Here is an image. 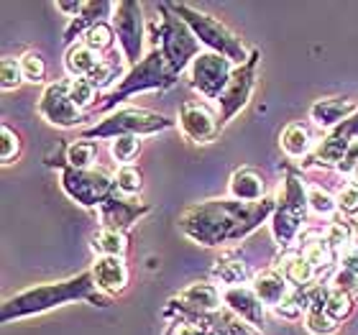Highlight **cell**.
<instances>
[{
	"label": "cell",
	"instance_id": "1",
	"mask_svg": "<svg viewBox=\"0 0 358 335\" xmlns=\"http://www.w3.org/2000/svg\"><path fill=\"white\" fill-rule=\"evenodd\" d=\"M274 210L276 202L268 197L262 202L205 200L179 215V231L200 246H228L241 243L256 228H262Z\"/></svg>",
	"mask_w": 358,
	"mask_h": 335
},
{
	"label": "cell",
	"instance_id": "2",
	"mask_svg": "<svg viewBox=\"0 0 358 335\" xmlns=\"http://www.w3.org/2000/svg\"><path fill=\"white\" fill-rule=\"evenodd\" d=\"M75 299H87L92 305L105 307L108 297L95 287V279L90 271L80 276H72L67 282H52V284H38L31 290L18 292L15 297H8L3 302V322L18 320V318H29V315L46 313L52 307H62Z\"/></svg>",
	"mask_w": 358,
	"mask_h": 335
},
{
	"label": "cell",
	"instance_id": "3",
	"mask_svg": "<svg viewBox=\"0 0 358 335\" xmlns=\"http://www.w3.org/2000/svg\"><path fill=\"white\" fill-rule=\"evenodd\" d=\"M166 6H169V10H172L177 18H182V21L189 26V31L197 36V41H200L202 46H208V52H215V54H220V57H225V59H231L236 67H241V64L248 62L251 54L246 52L243 41H241L225 23H220L217 18H213V15H208V13H202L197 8L187 6V3H166Z\"/></svg>",
	"mask_w": 358,
	"mask_h": 335
},
{
	"label": "cell",
	"instance_id": "4",
	"mask_svg": "<svg viewBox=\"0 0 358 335\" xmlns=\"http://www.w3.org/2000/svg\"><path fill=\"white\" fill-rule=\"evenodd\" d=\"M159 13H162V21H157V26H154L159 36V49L164 54L169 75L177 80L187 67H192V62L202 54L200 41L189 31V26L169 10L166 3H159Z\"/></svg>",
	"mask_w": 358,
	"mask_h": 335
},
{
	"label": "cell",
	"instance_id": "5",
	"mask_svg": "<svg viewBox=\"0 0 358 335\" xmlns=\"http://www.w3.org/2000/svg\"><path fill=\"white\" fill-rule=\"evenodd\" d=\"M177 83L169 69H166L164 54L159 46H154L146 57H143L136 67H131L126 72V77L118 83V87H113L108 95L103 97V103L97 105V113L113 111L118 103H123L126 97L136 95V92H146V90H166Z\"/></svg>",
	"mask_w": 358,
	"mask_h": 335
},
{
	"label": "cell",
	"instance_id": "6",
	"mask_svg": "<svg viewBox=\"0 0 358 335\" xmlns=\"http://www.w3.org/2000/svg\"><path fill=\"white\" fill-rule=\"evenodd\" d=\"M307 185L299 179L297 171H287L284 177V190L276 200L274 218H271V233L274 241L282 248H289L292 241L299 238V231L307 220Z\"/></svg>",
	"mask_w": 358,
	"mask_h": 335
},
{
	"label": "cell",
	"instance_id": "7",
	"mask_svg": "<svg viewBox=\"0 0 358 335\" xmlns=\"http://www.w3.org/2000/svg\"><path fill=\"white\" fill-rule=\"evenodd\" d=\"M174 123L162 113L143 111V108H123L113 113L92 128L83 131V138H120V136H151L172 128Z\"/></svg>",
	"mask_w": 358,
	"mask_h": 335
},
{
	"label": "cell",
	"instance_id": "8",
	"mask_svg": "<svg viewBox=\"0 0 358 335\" xmlns=\"http://www.w3.org/2000/svg\"><path fill=\"white\" fill-rule=\"evenodd\" d=\"M59 177L62 190L83 208H100L115 192V179L103 169H75L69 164H62Z\"/></svg>",
	"mask_w": 358,
	"mask_h": 335
},
{
	"label": "cell",
	"instance_id": "9",
	"mask_svg": "<svg viewBox=\"0 0 358 335\" xmlns=\"http://www.w3.org/2000/svg\"><path fill=\"white\" fill-rule=\"evenodd\" d=\"M233 62L215 52H202L189 67V83L208 100H220L233 77Z\"/></svg>",
	"mask_w": 358,
	"mask_h": 335
},
{
	"label": "cell",
	"instance_id": "10",
	"mask_svg": "<svg viewBox=\"0 0 358 335\" xmlns=\"http://www.w3.org/2000/svg\"><path fill=\"white\" fill-rule=\"evenodd\" d=\"M113 29L118 36L120 52L126 57V62L138 64L143 59V15H141V3L136 0H120L115 3V13H113Z\"/></svg>",
	"mask_w": 358,
	"mask_h": 335
},
{
	"label": "cell",
	"instance_id": "11",
	"mask_svg": "<svg viewBox=\"0 0 358 335\" xmlns=\"http://www.w3.org/2000/svg\"><path fill=\"white\" fill-rule=\"evenodd\" d=\"M259 59H262V54L251 52L246 64H241V67L233 69L231 83H228L225 92L220 95V100H217V103H220V126L231 123V120L248 105L251 92H254V87H256V67H259Z\"/></svg>",
	"mask_w": 358,
	"mask_h": 335
},
{
	"label": "cell",
	"instance_id": "12",
	"mask_svg": "<svg viewBox=\"0 0 358 335\" xmlns=\"http://www.w3.org/2000/svg\"><path fill=\"white\" fill-rule=\"evenodd\" d=\"M38 115L59 128H75L83 123V111L72 103L69 97V80H57V83L46 85L44 95L36 105Z\"/></svg>",
	"mask_w": 358,
	"mask_h": 335
},
{
	"label": "cell",
	"instance_id": "13",
	"mask_svg": "<svg viewBox=\"0 0 358 335\" xmlns=\"http://www.w3.org/2000/svg\"><path fill=\"white\" fill-rule=\"evenodd\" d=\"M220 299L223 294L208 282H194L189 287L179 292L177 297L169 302V313L172 310H179V320H187V322H197L200 318L205 315H213L220 307Z\"/></svg>",
	"mask_w": 358,
	"mask_h": 335
},
{
	"label": "cell",
	"instance_id": "14",
	"mask_svg": "<svg viewBox=\"0 0 358 335\" xmlns=\"http://www.w3.org/2000/svg\"><path fill=\"white\" fill-rule=\"evenodd\" d=\"M179 128L182 134L194 143H210L215 141L223 126H220V115L210 111L208 105L200 100H187L179 108Z\"/></svg>",
	"mask_w": 358,
	"mask_h": 335
},
{
	"label": "cell",
	"instance_id": "15",
	"mask_svg": "<svg viewBox=\"0 0 358 335\" xmlns=\"http://www.w3.org/2000/svg\"><path fill=\"white\" fill-rule=\"evenodd\" d=\"M149 213H151L149 205L136 202V200H131V197H123V194H118V192H113L110 197L97 208L100 228H105V231H120V233H126L138 218L149 215Z\"/></svg>",
	"mask_w": 358,
	"mask_h": 335
},
{
	"label": "cell",
	"instance_id": "16",
	"mask_svg": "<svg viewBox=\"0 0 358 335\" xmlns=\"http://www.w3.org/2000/svg\"><path fill=\"white\" fill-rule=\"evenodd\" d=\"M223 294L225 307L231 310L238 320H243L248 328L262 330L266 325V310H264V302L256 297V292L251 287H228V290L220 292Z\"/></svg>",
	"mask_w": 358,
	"mask_h": 335
},
{
	"label": "cell",
	"instance_id": "17",
	"mask_svg": "<svg viewBox=\"0 0 358 335\" xmlns=\"http://www.w3.org/2000/svg\"><path fill=\"white\" fill-rule=\"evenodd\" d=\"M356 113H358V103L351 100V97H320L310 108V118H313L315 126L333 131V128H338L343 120H348Z\"/></svg>",
	"mask_w": 358,
	"mask_h": 335
},
{
	"label": "cell",
	"instance_id": "18",
	"mask_svg": "<svg viewBox=\"0 0 358 335\" xmlns=\"http://www.w3.org/2000/svg\"><path fill=\"white\" fill-rule=\"evenodd\" d=\"M90 274L95 279V287L103 294H118L126 290L128 284V269L126 261L120 256H97V261L92 264Z\"/></svg>",
	"mask_w": 358,
	"mask_h": 335
},
{
	"label": "cell",
	"instance_id": "19",
	"mask_svg": "<svg viewBox=\"0 0 358 335\" xmlns=\"http://www.w3.org/2000/svg\"><path fill=\"white\" fill-rule=\"evenodd\" d=\"M251 290L256 292V297L262 299L264 305L268 307H276L282 305L284 299L289 297L292 292V284L284 279L276 269H268V271H262V274L254 276V282H251Z\"/></svg>",
	"mask_w": 358,
	"mask_h": 335
},
{
	"label": "cell",
	"instance_id": "20",
	"mask_svg": "<svg viewBox=\"0 0 358 335\" xmlns=\"http://www.w3.org/2000/svg\"><path fill=\"white\" fill-rule=\"evenodd\" d=\"M276 271L292 284V287H310L317 276V269L302 256L299 251H287L282 253V259L276 264Z\"/></svg>",
	"mask_w": 358,
	"mask_h": 335
},
{
	"label": "cell",
	"instance_id": "21",
	"mask_svg": "<svg viewBox=\"0 0 358 335\" xmlns=\"http://www.w3.org/2000/svg\"><path fill=\"white\" fill-rule=\"evenodd\" d=\"M213 276H215L220 284H225V290H228V287H246L248 282H254V276L248 271L246 261L238 259V256L231 251L223 253V256L213 264Z\"/></svg>",
	"mask_w": 358,
	"mask_h": 335
},
{
	"label": "cell",
	"instance_id": "22",
	"mask_svg": "<svg viewBox=\"0 0 358 335\" xmlns=\"http://www.w3.org/2000/svg\"><path fill=\"white\" fill-rule=\"evenodd\" d=\"M113 13H115V3H108V0H100V3H85V10L77 15L75 21L67 26V31H64V41H75V36L87 34L92 26H97V23H105L103 18H113Z\"/></svg>",
	"mask_w": 358,
	"mask_h": 335
},
{
	"label": "cell",
	"instance_id": "23",
	"mask_svg": "<svg viewBox=\"0 0 358 335\" xmlns=\"http://www.w3.org/2000/svg\"><path fill=\"white\" fill-rule=\"evenodd\" d=\"M231 200L241 202H262L264 200V179L254 169H238L231 177Z\"/></svg>",
	"mask_w": 358,
	"mask_h": 335
},
{
	"label": "cell",
	"instance_id": "24",
	"mask_svg": "<svg viewBox=\"0 0 358 335\" xmlns=\"http://www.w3.org/2000/svg\"><path fill=\"white\" fill-rule=\"evenodd\" d=\"M299 243H302V248H299V253L305 256L310 264H313L317 271L325 266H330L333 264V259H336V253H333V248L328 246V241H325V233L322 231H307L299 236Z\"/></svg>",
	"mask_w": 358,
	"mask_h": 335
},
{
	"label": "cell",
	"instance_id": "25",
	"mask_svg": "<svg viewBox=\"0 0 358 335\" xmlns=\"http://www.w3.org/2000/svg\"><path fill=\"white\" fill-rule=\"evenodd\" d=\"M97 64H100V57H97L90 46L72 44L67 49V57H64V69H67V75L72 77V80H87Z\"/></svg>",
	"mask_w": 358,
	"mask_h": 335
},
{
	"label": "cell",
	"instance_id": "26",
	"mask_svg": "<svg viewBox=\"0 0 358 335\" xmlns=\"http://www.w3.org/2000/svg\"><path fill=\"white\" fill-rule=\"evenodd\" d=\"M282 149L287 157L292 159H302L310 154L313 149V138H310V131H307L302 123H292V126L284 128L282 134Z\"/></svg>",
	"mask_w": 358,
	"mask_h": 335
},
{
	"label": "cell",
	"instance_id": "27",
	"mask_svg": "<svg viewBox=\"0 0 358 335\" xmlns=\"http://www.w3.org/2000/svg\"><path fill=\"white\" fill-rule=\"evenodd\" d=\"M123 59L120 57H100V64L92 69V75L87 77V83L95 90H105L110 87L115 80H123Z\"/></svg>",
	"mask_w": 358,
	"mask_h": 335
},
{
	"label": "cell",
	"instance_id": "28",
	"mask_svg": "<svg viewBox=\"0 0 358 335\" xmlns=\"http://www.w3.org/2000/svg\"><path fill=\"white\" fill-rule=\"evenodd\" d=\"M90 246H92V251H95L97 256H120V259H123V253H126V248H128L126 233L100 228V231L92 236Z\"/></svg>",
	"mask_w": 358,
	"mask_h": 335
},
{
	"label": "cell",
	"instance_id": "29",
	"mask_svg": "<svg viewBox=\"0 0 358 335\" xmlns=\"http://www.w3.org/2000/svg\"><path fill=\"white\" fill-rule=\"evenodd\" d=\"M138 151H141L138 136H120L110 141V157L120 162V166H131V162L138 157Z\"/></svg>",
	"mask_w": 358,
	"mask_h": 335
},
{
	"label": "cell",
	"instance_id": "30",
	"mask_svg": "<svg viewBox=\"0 0 358 335\" xmlns=\"http://www.w3.org/2000/svg\"><path fill=\"white\" fill-rule=\"evenodd\" d=\"M307 202H310V210H315L317 215H336L338 200L330 192H325L322 187L317 185H307Z\"/></svg>",
	"mask_w": 358,
	"mask_h": 335
},
{
	"label": "cell",
	"instance_id": "31",
	"mask_svg": "<svg viewBox=\"0 0 358 335\" xmlns=\"http://www.w3.org/2000/svg\"><path fill=\"white\" fill-rule=\"evenodd\" d=\"M113 179H115V192L123 194V197H131V194L141 192V187H143L141 171L136 169V166H120Z\"/></svg>",
	"mask_w": 358,
	"mask_h": 335
},
{
	"label": "cell",
	"instance_id": "32",
	"mask_svg": "<svg viewBox=\"0 0 358 335\" xmlns=\"http://www.w3.org/2000/svg\"><path fill=\"white\" fill-rule=\"evenodd\" d=\"M351 310H353V297L351 294H345V292H338V290L330 292L328 302H325V307H322V313L336 322L345 320V318L351 315Z\"/></svg>",
	"mask_w": 358,
	"mask_h": 335
},
{
	"label": "cell",
	"instance_id": "33",
	"mask_svg": "<svg viewBox=\"0 0 358 335\" xmlns=\"http://www.w3.org/2000/svg\"><path fill=\"white\" fill-rule=\"evenodd\" d=\"M95 154H97L95 143L85 141V138L83 141H75L67 146V164L75 166V169H90Z\"/></svg>",
	"mask_w": 358,
	"mask_h": 335
},
{
	"label": "cell",
	"instance_id": "34",
	"mask_svg": "<svg viewBox=\"0 0 358 335\" xmlns=\"http://www.w3.org/2000/svg\"><path fill=\"white\" fill-rule=\"evenodd\" d=\"M21 69H23V80L26 83H44L46 77V64H44V57L38 52H26L21 57Z\"/></svg>",
	"mask_w": 358,
	"mask_h": 335
},
{
	"label": "cell",
	"instance_id": "35",
	"mask_svg": "<svg viewBox=\"0 0 358 335\" xmlns=\"http://www.w3.org/2000/svg\"><path fill=\"white\" fill-rule=\"evenodd\" d=\"M113 38H115V36H113L110 26H108V23H97V26H92V29L85 34L83 44L90 46L95 54H100V52H105V49H110Z\"/></svg>",
	"mask_w": 358,
	"mask_h": 335
},
{
	"label": "cell",
	"instance_id": "36",
	"mask_svg": "<svg viewBox=\"0 0 358 335\" xmlns=\"http://www.w3.org/2000/svg\"><path fill=\"white\" fill-rule=\"evenodd\" d=\"M97 90L87 83V80H69V97L80 111H87L90 105L95 103Z\"/></svg>",
	"mask_w": 358,
	"mask_h": 335
},
{
	"label": "cell",
	"instance_id": "37",
	"mask_svg": "<svg viewBox=\"0 0 358 335\" xmlns=\"http://www.w3.org/2000/svg\"><path fill=\"white\" fill-rule=\"evenodd\" d=\"M307 330L313 335H336L338 322L330 320L322 310H310V313H307Z\"/></svg>",
	"mask_w": 358,
	"mask_h": 335
},
{
	"label": "cell",
	"instance_id": "38",
	"mask_svg": "<svg viewBox=\"0 0 358 335\" xmlns=\"http://www.w3.org/2000/svg\"><path fill=\"white\" fill-rule=\"evenodd\" d=\"M0 77H3V90H15L23 83V69L21 59H13V57H6L3 59V67H0Z\"/></svg>",
	"mask_w": 358,
	"mask_h": 335
},
{
	"label": "cell",
	"instance_id": "39",
	"mask_svg": "<svg viewBox=\"0 0 358 335\" xmlns=\"http://www.w3.org/2000/svg\"><path fill=\"white\" fill-rule=\"evenodd\" d=\"M166 335H228L220 328H210V325H200V322H187L177 320L174 325H169Z\"/></svg>",
	"mask_w": 358,
	"mask_h": 335
},
{
	"label": "cell",
	"instance_id": "40",
	"mask_svg": "<svg viewBox=\"0 0 358 335\" xmlns=\"http://www.w3.org/2000/svg\"><path fill=\"white\" fill-rule=\"evenodd\" d=\"M336 200H338V210H341V213H348V215L358 213V185H353V182L343 185Z\"/></svg>",
	"mask_w": 358,
	"mask_h": 335
},
{
	"label": "cell",
	"instance_id": "41",
	"mask_svg": "<svg viewBox=\"0 0 358 335\" xmlns=\"http://www.w3.org/2000/svg\"><path fill=\"white\" fill-rule=\"evenodd\" d=\"M0 138H3V151H0V159H3V164H10V159L18 154V149H21L18 136H15L8 126H3V128H0Z\"/></svg>",
	"mask_w": 358,
	"mask_h": 335
},
{
	"label": "cell",
	"instance_id": "42",
	"mask_svg": "<svg viewBox=\"0 0 358 335\" xmlns=\"http://www.w3.org/2000/svg\"><path fill=\"white\" fill-rule=\"evenodd\" d=\"M356 166H358V141L348 149V154L343 157V162L338 164V171H341V174H353Z\"/></svg>",
	"mask_w": 358,
	"mask_h": 335
},
{
	"label": "cell",
	"instance_id": "43",
	"mask_svg": "<svg viewBox=\"0 0 358 335\" xmlns=\"http://www.w3.org/2000/svg\"><path fill=\"white\" fill-rule=\"evenodd\" d=\"M57 10H62V13H67L72 21H75L77 15L85 10V3H57Z\"/></svg>",
	"mask_w": 358,
	"mask_h": 335
},
{
	"label": "cell",
	"instance_id": "44",
	"mask_svg": "<svg viewBox=\"0 0 358 335\" xmlns=\"http://www.w3.org/2000/svg\"><path fill=\"white\" fill-rule=\"evenodd\" d=\"M228 335H251V330L246 325H241V320H225V330Z\"/></svg>",
	"mask_w": 358,
	"mask_h": 335
},
{
	"label": "cell",
	"instance_id": "45",
	"mask_svg": "<svg viewBox=\"0 0 358 335\" xmlns=\"http://www.w3.org/2000/svg\"><path fill=\"white\" fill-rule=\"evenodd\" d=\"M351 228H353V246L358 248V218H356V220H353Z\"/></svg>",
	"mask_w": 358,
	"mask_h": 335
}]
</instances>
